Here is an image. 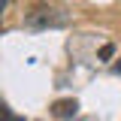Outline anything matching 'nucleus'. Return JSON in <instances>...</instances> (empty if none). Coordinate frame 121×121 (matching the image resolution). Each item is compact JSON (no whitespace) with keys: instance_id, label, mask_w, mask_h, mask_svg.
<instances>
[{"instance_id":"f257e3e1","label":"nucleus","mask_w":121,"mask_h":121,"mask_svg":"<svg viewBox=\"0 0 121 121\" xmlns=\"http://www.w3.org/2000/svg\"><path fill=\"white\" fill-rule=\"evenodd\" d=\"M64 18L55 15V9H33L27 15V24L30 27H52V24H60Z\"/></svg>"},{"instance_id":"20e7f679","label":"nucleus","mask_w":121,"mask_h":121,"mask_svg":"<svg viewBox=\"0 0 121 121\" xmlns=\"http://www.w3.org/2000/svg\"><path fill=\"white\" fill-rule=\"evenodd\" d=\"M0 121H21V118H15L12 112H9V109H6V106L0 103Z\"/></svg>"},{"instance_id":"423d86ee","label":"nucleus","mask_w":121,"mask_h":121,"mask_svg":"<svg viewBox=\"0 0 121 121\" xmlns=\"http://www.w3.org/2000/svg\"><path fill=\"white\" fill-rule=\"evenodd\" d=\"M115 73H121V60H118V64H115Z\"/></svg>"},{"instance_id":"7ed1b4c3","label":"nucleus","mask_w":121,"mask_h":121,"mask_svg":"<svg viewBox=\"0 0 121 121\" xmlns=\"http://www.w3.org/2000/svg\"><path fill=\"white\" fill-rule=\"evenodd\" d=\"M112 55H115V45H112V43H106L103 48H100V60H109Z\"/></svg>"},{"instance_id":"f03ea898","label":"nucleus","mask_w":121,"mask_h":121,"mask_svg":"<svg viewBox=\"0 0 121 121\" xmlns=\"http://www.w3.org/2000/svg\"><path fill=\"white\" fill-rule=\"evenodd\" d=\"M76 109H79L76 100H58V103L52 106V112H55L58 118H70V115H76Z\"/></svg>"},{"instance_id":"39448f33","label":"nucleus","mask_w":121,"mask_h":121,"mask_svg":"<svg viewBox=\"0 0 121 121\" xmlns=\"http://www.w3.org/2000/svg\"><path fill=\"white\" fill-rule=\"evenodd\" d=\"M3 12H6V0H0V18H3Z\"/></svg>"}]
</instances>
